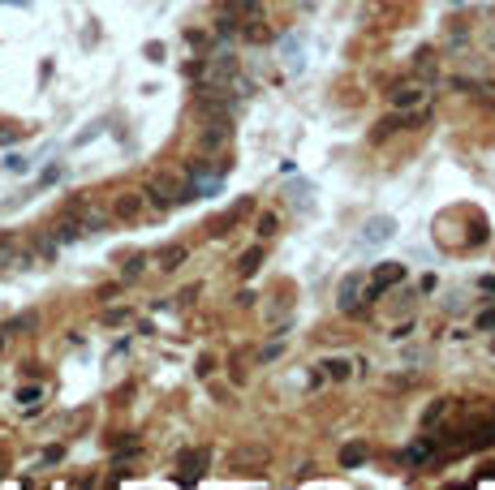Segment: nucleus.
Masks as SVG:
<instances>
[{
  "label": "nucleus",
  "instance_id": "1",
  "mask_svg": "<svg viewBox=\"0 0 495 490\" xmlns=\"http://www.w3.org/2000/svg\"><path fill=\"white\" fill-rule=\"evenodd\" d=\"M401 280H405V263H383V267L370 271L362 297H366V301H379V297H388L392 289H401Z\"/></svg>",
  "mask_w": 495,
  "mask_h": 490
},
{
  "label": "nucleus",
  "instance_id": "2",
  "mask_svg": "<svg viewBox=\"0 0 495 490\" xmlns=\"http://www.w3.org/2000/svg\"><path fill=\"white\" fill-rule=\"evenodd\" d=\"M233 138V116H207V125L198 129V151H220V146H229Z\"/></svg>",
  "mask_w": 495,
  "mask_h": 490
},
{
  "label": "nucleus",
  "instance_id": "3",
  "mask_svg": "<svg viewBox=\"0 0 495 490\" xmlns=\"http://www.w3.org/2000/svg\"><path fill=\"white\" fill-rule=\"evenodd\" d=\"M427 99V82H418V77H405V82H396L392 91H388V103L396 112H409V108H418V103Z\"/></svg>",
  "mask_w": 495,
  "mask_h": 490
},
{
  "label": "nucleus",
  "instance_id": "4",
  "mask_svg": "<svg viewBox=\"0 0 495 490\" xmlns=\"http://www.w3.org/2000/svg\"><path fill=\"white\" fill-rule=\"evenodd\" d=\"M146 211V194L142 190H121L112 198V220H138Z\"/></svg>",
  "mask_w": 495,
  "mask_h": 490
},
{
  "label": "nucleus",
  "instance_id": "5",
  "mask_svg": "<svg viewBox=\"0 0 495 490\" xmlns=\"http://www.w3.org/2000/svg\"><path fill=\"white\" fill-rule=\"evenodd\" d=\"M237 31H241V13L224 0V5L215 9V17H211V35L215 39H237Z\"/></svg>",
  "mask_w": 495,
  "mask_h": 490
},
{
  "label": "nucleus",
  "instance_id": "6",
  "mask_svg": "<svg viewBox=\"0 0 495 490\" xmlns=\"http://www.w3.org/2000/svg\"><path fill=\"white\" fill-rule=\"evenodd\" d=\"M358 301H362V275H349V280L340 284L336 309H340V314H358Z\"/></svg>",
  "mask_w": 495,
  "mask_h": 490
},
{
  "label": "nucleus",
  "instance_id": "7",
  "mask_svg": "<svg viewBox=\"0 0 495 490\" xmlns=\"http://www.w3.org/2000/svg\"><path fill=\"white\" fill-rule=\"evenodd\" d=\"M413 77H418V82H427V86L439 82V56H435L431 47L418 52V61H413Z\"/></svg>",
  "mask_w": 495,
  "mask_h": 490
},
{
  "label": "nucleus",
  "instance_id": "8",
  "mask_svg": "<svg viewBox=\"0 0 495 490\" xmlns=\"http://www.w3.org/2000/svg\"><path fill=\"white\" fill-rule=\"evenodd\" d=\"M185 258H190V250H185L181 241H172V245H164V250L155 254V267H160V271H177Z\"/></svg>",
  "mask_w": 495,
  "mask_h": 490
},
{
  "label": "nucleus",
  "instance_id": "9",
  "mask_svg": "<svg viewBox=\"0 0 495 490\" xmlns=\"http://www.w3.org/2000/svg\"><path fill=\"white\" fill-rule=\"evenodd\" d=\"M370 456V447L362 443V438H353V443H344L340 447V456H336V464H340V469H358V464Z\"/></svg>",
  "mask_w": 495,
  "mask_h": 490
},
{
  "label": "nucleus",
  "instance_id": "10",
  "mask_svg": "<svg viewBox=\"0 0 495 490\" xmlns=\"http://www.w3.org/2000/svg\"><path fill=\"white\" fill-rule=\"evenodd\" d=\"M457 404H461L457 396H443V400H435V404L427 408V418H422V422H427V426H439V422H448L452 413H457Z\"/></svg>",
  "mask_w": 495,
  "mask_h": 490
},
{
  "label": "nucleus",
  "instance_id": "11",
  "mask_svg": "<svg viewBox=\"0 0 495 490\" xmlns=\"http://www.w3.org/2000/svg\"><path fill=\"white\" fill-rule=\"evenodd\" d=\"M52 237L65 245V241H78L82 237V224H78V215H69V211H61V220H56V232Z\"/></svg>",
  "mask_w": 495,
  "mask_h": 490
},
{
  "label": "nucleus",
  "instance_id": "12",
  "mask_svg": "<svg viewBox=\"0 0 495 490\" xmlns=\"http://www.w3.org/2000/svg\"><path fill=\"white\" fill-rule=\"evenodd\" d=\"M203 464H207V452H185V456H181V469H185V473H181L177 482H198V477H203Z\"/></svg>",
  "mask_w": 495,
  "mask_h": 490
},
{
  "label": "nucleus",
  "instance_id": "13",
  "mask_svg": "<svg viewBox=\"0 0 495 490\" xmlns=\"http://www.w3.org/2000/svg\"><path fill=\"white\" fill-rule=\"evenodd\" d=\"M250 464H267V452L263 447H241L229 456V469H250Z\"/></svg>",
  "mask_w": 495,
  "mask_h": 490
},
{
  "label": "nucleus",
  "instance_id": "14",
  "mask_svg": "<svg viewBox=\"0 0 495 490\" xmlns=\"http://www.w3.org/2000/svg\"><path fill=\"white\" fill-rule=\"evenodd\" d=\"M353 374V361H344V357H332V361H323V378H332V383H344Z\"/></svg>",
  "mask_w": 495,
  "mask_h": 490
},
{
  "label": "nucleus",
  "instance_id": "15",
  "mask_svg": "<svg viewBox=\"0 0 495 490\" xmlns=\"http://www.w3.org/2000/svg\"><path fill=\"white\" fill-rule=\"evenodd\" d=\"M254 232H259L263 241L276 237V232H280V215H276V211H259V215H254Z\"/></svg>",
  "mask_w": 495,
  "mask_h": 490
},
{
  "label": "nucleus",
  "instance_id": "16",
  "mask_svg": "<svg viewBox=\"0 0 495 490\" xmlns=\"http://www.w3.org/2000/svg\"><path fill=\"white\" fill-rule=\"evenodd\" d=\"M259 263H263V245L245 250V254H241V263H237V275H241V280H250V275L259 271Z\"/></svg>",
  "mask_w": 495,
  "mask_h": 490
},
{
  "label": "nucleus",
  "instance_id": "17",
  "mask_svg": "<svg viewBox=\"0 0 495 490\" xmlns=\"http://www.w3.org/2000/svg\"><path fill=\"white\" fill-rule=\"evenodd\" d=\"M427 456H435V434H431V438H422V443H413V447L405 452V464H422Z\"/></svg>",
  "mask_w": 495,
  "mask_h": 490
},
{
  "label": "nucleus",
  "instance_id": "18",
  "mask_svg": "<svg viewBox=\"0 0 495 490\" xmlns=\"http://www.w3.org/2000/svg\"><path fill=\"white\" fill-rule=\"evenodd\" d=\"M142 267H146V258H142V254H130L125 263H121V280H138Z\"/></svg>",
  "mask_w": 495,
  "mask_h": 490
},
{
  "label": "nucleus",
  "instance_id": "19",
  "mask_svg": "<svg viewBox=\"0 0 495 490\" xmlns=\"http://www.w3.org/2000/svg\"><path fill=\"white\" fill-rule=\"evenodd\" d=\"M392 237V220H375L366 228V241H388Z\"/></svg>",
  "mask_w": 495,
  "mask_h": 490
},
{
  "label": "nucleus",
  "instance_id": "20",
  "mask_svg": "<svg viewBox=\"0 0 495 490\" xmlns=\"http://www.w3.org/2000/svg\"><path fill=\"white\" fill-rule=\"evenodd\" d=\"M245 215H254V198H241L237 206H233V211H229V220H233V228L245 220Z\"/></svg>",
  "mask_w": 495,
  "mask_h": 490
},
{
  "label": "nucleus",
  "instance_id": "21",
  "mask_svg": "<svg viewBox=\"0 0 495 490\" xmlns=\"http://www.w3.org/2000/svg\"><path fill=\"white\" fill-rule=\"evenodd\" d=\"M56 250H61L56 237H39V241H35V254H39V258H56Z\"/></svg>",
  "mask_w": 495,
  "mask_h": 490
},
{
  "label": "nucleus",
  "instance_id": "22",
  "mask_svg": "<svg viewBox=\"0 0 495 490\" xmlns=\"http://www.w3.org/2000/svg\"><path fill=\"white\" fill-rule=\"evenodd\" d=\"M35 323H39V319H35V314H22V319H13V323H9V327H5V335H22V331H31V327H35Z\"/></svg>",
  "mask_w": 495,
  "mask_h": 490
},
{
  "label": "nucleus",
  "instance_id": "23",
  "mask_svg": "<svg viewBox=\"0 0 495 490\" xmlns=\"http://www.w3.org/2000/svg\"><path fill=\"white\" fill-rule=\"evenodd\" d=\"M39 396H43V387H39V383H31V387H17V400H22V404H39Z\"/></svg>",
  "mask_w": 495,
  "mask_h": 490
},
{
  "label": "nucleus",
  "instance_id": "24",
  "mask_svg": "<svg viewBox=\"0 0 495 490\" xmlns=\"http://www.w3.org/2000/svg\"><path fill=\"white\" fill-rule=\"evenodd\" d=\"M185 43H190V47H198V52H207L211 35H207V31H185Z\"/></svg>",
  "mask_w": 495,
  "mask_h": 490
},
{
  "label": "nucleus",
  "instance_id": "25",
  "mask_svg": "<svg viewBox=\"0 0 495 490\" xmlns=\"http://www.w3.org/2000/svg\"><path fill=\"white\" fill-rule=\"evenodd\" d=\"M388 335H392V340H405V335H413V319H405V323H396V327H392Z\"/></svg>",
  "mask_w": 495,
  "mask_h": 490
},
{
  "label": "nucleus",
  "instance_id": "26",
  "mask_svg": "<svg viewBox=\"0 0 495 490\" xmlns=\"http://www.w3.org/2000/svg\"><path fill=\"white\" fill-rule=\"evenodd\" d=\"M284 353V344H267V349H259V361H276Z\"/></svg>",
  "mask_w": 495,
  "mask_h": 490
},
{
  "label": "nucleus",
  "instance_id": "27",
  "mask_svg": "<svg viewBox=\"0 0 495 490\" xmlns=\"http://www.w3.org/2000/svg\"><path fill=\"white\" fill-rule=\"evenodd\" d=\"M474 327H478V331H487V327H495V309H482V314L474 319Z\"/></svg>",
  "mask_w": 495,
  "mask_h": 490
},
{
  "label": "nucleus",
  "instance_id": "28",
  "mask_svg": "<svg viewBox=\"0 0 495 490\" xmlns=\"http://www.w3.org/2000/svg\"><path fill=\"white\" fill-rule=\"evenodd\" d=\"M104 323H130V309H108Z\"/></svg>",
  "mask_w": 495,
  "mask_h": 490
},
{
  "label": "nucleus",
  "instance_id": "29",
  "mask_svg": "<svg viewBox=\"0 0 495 490\" xmlns=\"http://www.w3.org/2000/svg\"><path fill=\"white\" fill-rule=\"evenodd\" d=\"M211 370H215V361H211V357L198 361V378H211Z\"/></svg>",
  "mask_w": 495,
  "mask_h": 490
},
{
  "label": "nucleus",
  "instance_id": "30",
  "mask_svg": "<svg viewBox=\"0 0 495 490\" xmlns=\"http://www.w3.org/2000/svg\"><path fill=\"white\" fill-rule=\"evenodd\" d=\"M61 456H65V447H47V452H43V464H56Z\"/></svg>",
  "mask_w": 495,
  "mask_h": 490
},
{
  "label": "nucleus",
  "instance_id": "31",
  "mask_svg": "<svg viewBox=\"0 0 495 490\" xmlns=\"http://www.w3.org/2000/svg\"><path fill=\"white\" fill-rule=\"evenodd\" d=\"M5 168H9V172H22V168H26V160H17V155H9V160H5Z\"/></svg>",
  "mask_w": 495,
  "mask_h": 490
},
{
  "label": "nucleus",
  "instance_id": "32",
  "mask_svg": "<svg viewBox=\"0 0 495 490\" xmlns=\"http://www.w3.org/2000/svg\"><path fill=\"white\" fill-rule=\"evenodd\" d=\"M17 134H22V129H0V142H13Z\"/></svg>",
  "mask_w": 495,
  "mask_h": 490
},
{
  "label": "nucleus",
  "instance_id": "33",
  "mask_svg": "<svg viewBox=\"0 0 495 490\" xmlns=\"http://www.w3.org/2000/svg\"><path fill=\"white\" fill-rule=\"evenodd\" d=\"M491 357H495V340H491Z\"/></svg>",
  "mask_w": 495,
  "mask_h": 490
},
{
  "label": "nucleus",
  "instance_id": "34",
  "mask_svg": "<svg viewBox=\"0 0 495 490\" xmlns=\"http://www.w3.org/2000/svg\"><path fill=\"white\" fill-rule=\"evenodd\" d=\"M0 344H5V331H0Z\"/></svg>",
  "mask_w": 495,
  "mask_h": 490
},
{
  "label": "nucleus",
  "instance_id": "35",
  "mask_svg": "<svg viewBox=\"0 0 495 490\" xmlns=\"http://www.w3.org/2000/svg\"><path fill=\"white\" fill-rule=\"evenodd\" d=\"M0 469H5V460H0Z\"/></svg>",
  "mask_w": 495,
  "mask_h": 490
}]
</instances>
